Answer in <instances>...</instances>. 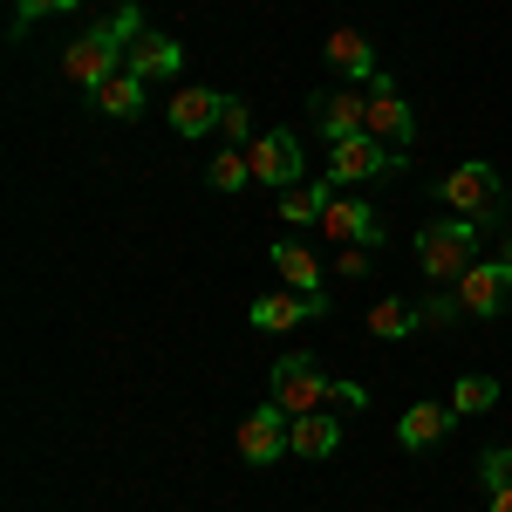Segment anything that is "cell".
Wrapping results in <instances>:
<instances>
[{"label":"cell","instance_id":"cell-1","mask_svg":"<svg viewBox=\"0 0 512 512\" xmlns=\"http://www.w3.org/2000/svg\"><path fill=\"white\" fill-rule=\"evenodd\" d=\"M137 35H144V14H137V7L123 0L110 21L82 28V35L69 41V48H62V76L76 82L82 96H96V89H103V82H110V76L123 69V55H130V41H137Z\"/></svg>","mask_w":512,"mask_h":512},{"label":"cell","instance_id":"cell-2","mask_svg":"<svg viewBox=\"0 0 512 512\" xmlns=\"http://www.w3.org/2000/svg\"><path fill=\"white\" fill-rule=\"evenodd\" d=\"M417 267L431 280H465V267H478V219L444 212L431 226H417Z\"/></svg>","mask_w":512,"mask_h":512},{"label":"cell","instance_id":"cell-3","mask_svg":"<svg viewBox=\"0 0 512 512\" xmlns=\"http://www.w3.org/2000/svg\"><path fill=\"white\" fill-rule=\"evenodd\" d=\"M267 403H280L287 417H308V410H328L335 403V376L321 369L315 355H280L274 369H267Z\"/></svg>","mask_w":512,"mask_h":512},{"label":"cell","instance_id":"cell-4","mask_svg":"<svg viewBox=\"0 0 512 512\" xmlns=\"http://www.w3.org/2000/svg\"><path fill=\"white\" fill-rule=\"evenodd\" d=\"M437 198L458 212V219H499V205H506V185H499V171L492 164H451L444 171V185H437Z\"/></svg>","mask_w":512,"mask_h":512},{"label":"cell","instance_id":"cell-5","mask_svg":"<svg viewBox=\"0 0 512 512\" xmlns=\"http://www.w3.org/2000/svg\"><path fill=\"white\" fill-rule=\"evenodd\" d=\"M383 171H403V151H383L369 130L328 144V185H362V178H383Z\"/></svg>","mask_w":512,"mask_h":512},{"label":"cell","instance_id":"cell-6","mask_svg":"<svg viewBox=\"0 0 512 512\" xmlns=\"http://www.w3.org/2000/svg\"><path fill=\"white\" fill-rule=\"evenodd\" d=\"M362 89H369V137H376V144H390V151H410V144H417V117H410L403 89H396L390 76L362 82Z\"/></svg>","mask_w":512,"mask_h":512},{"label":"cell","instance_id":"cell-7","mask_svg":"<svg viewBox=\"0 0 512 512\" xmlns=\"http://www.w3.org/2000/svg\"><path fill=\"white\" fill-rule=\"evenodd\" d=\"M246 164H253V185H301V144H294V130H267V137H253L246 144Z\"/></svg>","mask_w":512,"mask_h":512},{"label":"cell","instance_id":"cell-8","mask_svg":"<svg viewBox=\"0 0 512 512\" xmlns=\"http://www.w3.org/2000/svg\"><path fill=\"white\" fill-rule=\"evenodd\" d=\"M287 431H294V417H287L280 403H260V410H253V417L239 424V458L267 472L274 458H287Z\"/></svg>","mask_w":512,"mask_h":512},{"label":"cell","instance_id":"cell-9","mask_svg":"<svg viewBox=\"0 0 512 512\" xmlns=\"http://www.w3.org/2000/svg\"><path fill=\"white\" fill-rule=\"evenodd\" d=\"M512 301V267L506 260H478V267H465V280H458V308H465V315H499V308H506Z\"/></svg>","mask_w":512,"mask_h":512},{"label":"cell","instance_id":"cell-10","mask_svg":"<svg viewBox=\"0 0 512 512\" xmlns=\"http://www.w3.org/2000/svg\"><path fill=\"white\" fill-rule=\"evenodd\" d=\"M321 315H328L321 294H260L246 321H253L260 335H280V328H294V321H321Z\"/></svg>","mask_w":512,"mask_h":512},{"label":"cell","instance_id":"cell-11","mask_svg":"<svg viewBox=\"0 0 512 512\" xmlns=\"http://www.w3.org/2000/svg\"><path fill=\"white\" fill-rule=\"evenodd\" d=\"M321 233L335 239V246H383V219L369 205H355V198H335L321 212Z\"/></svg>","mask_w":512,"mask_h":512},{"label":"cell","instance_id":"cell-12","mask_svg":"<svg viewBox=\"0 0 512 512\" xmlns=\"http://www.w3.org/2000/svg\"><path fill=\"white\" fill-rule=\"evenodd\" d=\"M123 69H130V76H144V82H171L178 69H185V48H178L171 35H151V28H144V35L130 41Z\"/></svg>","mask_w":512,"mask_h":512},{"label":"cell","instance_id":"cell-13","mask_svg":"<svg viewBox=\"0 0 512 512\" xmlns=\"http://www.w3.org/2000/svg\"><path fill=\"white\" fill-rule=\"evenodd\" d=\"M451 424H458L451 403H410V410L396 417V444H403V451H431V444H444Z\"/></svg>","mask_w":512,"mask_h":512},{"label":"cell","instance_id":"cell-14","mask_svg":"<svg viewBox=\"0 0 512 512\" xmlns=\"http://www.w3.org/2000/svg\"><path fill=\"white\" fill-rule=\"evenodd\" d=\"M219 117H226V96L219 89H178L171 96V130L178 137H212Z\"/></svg>","mask_w":512,"mask_h":512},{"label":"cell","instance_id":"cell-15","mask_svg":"<svg viewBox=\"0 0 512 512\" xmlns=\"http://www.w3.org/2000/svg\"><path fill=\"white\" fill-rule=\"evenodd\" d=\"M315 123L328 144H342L355 130H369V89H342V96H321L315 103Z\"/></svg>","mask_w":512,"mask_h":512},{"label":"cell","instance_id":"cell-16","mask_svg":"<svg viewBox=\"0 0 512 512\" xmlns=\"http://www.w3.org/2000/svg\"><path fill=\"white\" fill-rule=\"evenodd\" d=\"M328 69L349 76V82H376L383 76V69H376V48H369L362 28H335V35H328Z\"/></svg>","mask_w":512,"mask_h":512},{"label":"cell","instance_id":"cell-17","mask_svg":"<svg viewBox=\"0 0 512 512\" xmlns=\"http://www.w3.org/2000/svg\"><path fill=\"white\" fill-rule=\"evenodd\" d=\"M335 444H342L335 410H308V417H294V431H287V451H294V458H335Z\"/></svg>","mask_w":512,"mask_h":512},{"label":"cell","instance_id":"cell-18","mask_svg":"<svg viewBox=\"0 0 512 512\" xmlns=\"http://www.w3.org/2000/svg\"><path fill=\"white\" fill-rule=\"evenodd\" d=\"M144 89H151V82H144V76H130V69H117V76L103 82V89H96V96H89V103H96V110H103V117L130 123V117H137V110H144Z\"/></svg>","mask_w":512,"mask_h":512},{"label":"cell","instance_id":"cell-19","mask_svg":"<svg viewBox=\"0 0 512 512\" xmlns=\"http://www.w3.org/2000/svg\"><path fill=\"white\" fill-rule=\"evenodd\" d=\"M274 274L287 280V294H321V260L308 253V246H294V239L274 246Z\"/></svg>","mask_w":512,"mask_h":512},{"label":"cell","instance_id":"cell-20","mask_svg":"<svg viewBox=\"0 0 512 512\" xmlns=\"http://www.w3.org/2000/svg\"><path fill=\"white\" fill-rule=\"evenodd\" d=\"M328 205H335V185H328V178H321V185H287V192H280V212H287L294 226H308V219L321 226Z\"/></svg>","mask_w":512,"mask_h":512},{"label":"cell","instance_id":"cell-21","mask_svg":"<svg viewBox=\"0 0 512 512\" xmlns=\"http://www.w3.org/2000/svg\"><path fill=\"white\" fill-rule=\"evenodd\" d=\"M417 328H424V315H417L410 301H376V308H369V335H376V342H403V335H417Z\"/></svg>","mask_w":512,"mask_h":512},{"label":"cell","instance_id":"cell-22","mask_svg":"<svg viewBox=\"0 0 512 512\" xmlns=\"http://www.w3.org/2000/svg\"><path fill=\"white\" fill-rule=\"evenodd\" d=\"M478 478H485V512H512V451H485Z\"/></svg>","mask_w":512,"mask_h":512},{"label":"cell","instance_id":"cell-23","mask_svg":"<svg viewBox=\"0 0 512 512\" xmlns=\"http://www.w3.org/2000/svg\"><path fill=\"white\" fill-rule=\"evenodd\" d=\"M205 178H212V192H246V185H253V164H246V151H219V158L205 164Z\"/></svg>","mask_w":512,"mask_h":512},{"label":"cell","instance_id":"cell-24","mask_svg":"<svg viewBox=\"0 0 512 512\" xmlns=\"http://www.w3.org/2000/svg\"><path fill=\"white\" fill-rule=\"evenodd\" d=\"M492 403H499V383H492V376H465V383L451 390V410H458V417H485Z\"/></svg>","mask_w":512,"mask_h":512},{"label":"cell","instance_id":"cell-25","mask_svg":"<svg viewBox=\"0 0 512 512\" xmlns=\"http://www.w3.org/2000/svg\"><path fill=\"white\" fill-rule=\"evenodd\" d=\"M219 137H226L233 151H246V144H253V117H246V103H239V96H226V117H219Z\"/></svg>","mask_w":512,"mask_h":512},{"label":"cell","instance_id":"cell-26","mask_svg":"<svg viewBox=\"0 0 512 512\" xmlns=\"http://www.w3.org/2000/svg\"><path fill=\"white\" fill-rule=\"evenodd\" d=\"M69 7H82V0H14V35H28L41 14H69Z\"/></svg>","mask_w":512,"mask_h":512},{"label":"cell","instance_id":"cell-27","mask_svg":"<svg viewBox=\"0 0 512 512\" xmlns=\"http://www.w3.org/2000/svg\"><path fill=\"white\" fill-rule=\"evenodd\" d=\"M417 315H424V328H444V321H458L465 308H458V294H431V301H424Z\"/></svg>","mask_w":512,"mask_h":512},{"label":"cell","instance_id":"cell-28","mask_svg":"<svg viewBox=\"0 0 512 512\" xmlns=\"http://www.w3.org/2000/svg\"><path fill=\"white\" fill-rule=\"evenodd\" d=\"M369 253H376V246H342V253H335V274H362Z\"/></svg>","mask_w":512,"mask_h":512},{"label":"cell","instance_id":"cell-29","mask_svg":"<svg viewBox=\"0 0 512 512\" xmlns=\"http://www.w3.org/2000/svg\"><path fill=\"white\" fill-rule=\"evenodd\" d=\"M362 403H369L362 383H335V410H362Z\"/></svg>","mask_w":512,"mask_h":512},{"label":"cell","instance_id":"cell-30","mask_svg":"<svg viewBox=\"0 0 512 512\" xmlns=\"http://www.w3.org/2000/svg\"><path fill=\"white\" fill-rule=\"evenodd\" d=\"M506 267H512V233H506Z\"/></svg>","mask_w":512,"mask_h":512}]
</instances>
